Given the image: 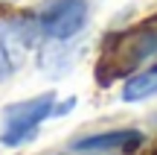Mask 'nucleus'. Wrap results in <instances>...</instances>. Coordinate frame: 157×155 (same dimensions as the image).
<instances>
[{
    "label": "nucleus",
    "mask_w": 157,
    "mask_h": 155,
    "mask_svg": "<svg viewBox=\"0 0 157 155\" xmlns=\"http://www.w3.org/2000/svg\"><path fill=\"white\" fill-rule=\"evenodd\" d=\"M157 56V18H146L125 32H108L102 56L96 62V85L108 88L117 79H128L140 64Z\"/></svg>",
    "instance_id": "obj_1"
},
{
    "label": "nucleus",
    "mask_w": 157,
    "mask_h": 155,
    "mask_svg": "<svg viewBox=\"0 0 157 155\" xmlns=\"http://www.w3.org/2000/svg\"><path fill=\"white\" fill-rule=\"evenodd\" d=\"M52 103L56 97L52 94H41L35 100H26V103H17V105H9L3 114V141L6 146H21L26 144L29 138H35L41 120L52 114Z\"/></svg>",
    "instance_id": "obj_2"
},
{
    "label": "nucleus",
    "mask_w": 157,
    "mask_h": 155,
    "mask_svg": "<svg viewBox=\"0 0 157 155\" xmlns=\"http://www.w3.org/2000/svg\"><path fill=\"white\" fill-rule=\"evenodd\" d=\"M35 32H38V21L32 23L26 18L0 21V82L23 67L29 50L35 47Z\"/></svg>",
    "instance_id": "obj_3"
},
{
    "label": "nucleus",
    "mask_w": 157,
    "mask_h": 155,
    "mask_svg": "<svg viewBox=\"0 0 157 155\" xmlns=\"http://www.w3.org/2000/svg\"><path fill=\"white\" fill-rule=\"evenodd\" d=\"M84 21H87V3L84 0H56L38 18V29L50 41H70L73 35L82 32Z\"/></svg>",
    "instance_id": "obj_4"
},
{
    "label": "nucleus",
    "mask_w": 157,
    "mask_h": 155,
    "mask_svg": "<svg viewBox=\"0 0 157 155\" xmlns=\"http://www.w3.org/2000/svg\"><path fill=\"white\" fill-rule=\"evenodd\" d=\"M140 144H143L140 132L119 129V132H108V135L78 138V141H73V149H78V152H134Z\"/></svg>",
    "instance_id": "obj_5"
},
{
    "label": "nucleus",
    "mask_w": 157,
    "mask_h": 155,
    "mask_svg": "<svg viewBox=\"0 0 157 155\" xmlns=\"http://www.w3.org/2000/svg\"><path fill=\"white\" fill-rule=\"evenodd\" d=\"M157 94V64L148 70H143V73H131L128 82H125L122 88V100L125 103H140V100L146 97H154Z\"/></svg>",
    "instance_id": "obj_6"
}]
</instances>
